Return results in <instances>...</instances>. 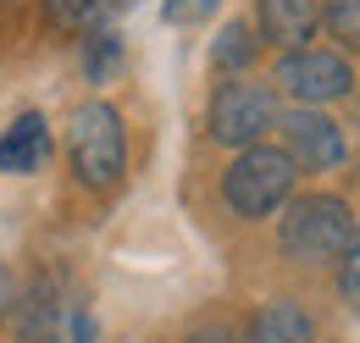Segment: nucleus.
Listing matches in <instances>:
<instances>
[{"label":"nucleus","instance_id":"obj_1","mask_svg":"<svg viewBox=\"0 0 360 343\" xmlns=\"http://www.w3.org/2000/svg\"><path fill=\"white\" fill-rule=\"evenodd\" d=\"M67 161L84 188H117L128 172V128L111 100H84L67 117Z\"/></svg>","mask_w":360,"mask_h":343},{"label":"nucleus","instance_id":"obj_2","mask_svg":"<svg viewBox=\"0 0 360 343\" xmlns=\"http://www.w3.org/2000/svg\"><path fill=\"white\" fill-rule=\"evenodd\" d=\"M355 238V211L338 194H305L288 200L283 221H277V250L300 266H327L344 255V244Z\"/></svg>","mask_w":360,"mask_h":343},{"label":"nucleus","instance_id":"obj_3","mask_svg":"<svg viewBox=\"0 0 360 343\" xmlns=\"http://www.w3.org/2000/svg\"><path fill=\"white\" fill-rule=\"evenodd\" d=\"M294 161L277 150V144H250L233 155V167L222 172V205L238 221H261V216H277L288 200H294Z\"/></svg>","mask_w":360,"mask_h":343},{"label":"nucleus","instance_id":"obj_4","mask_svg":"<svg viewBox=\"0 0 360 343\" xmlns=\"http://www.w3.org/2000/svg\"><path fill=\"white\" fill-rule=\"evenodd\" d=\"M283 122V105H277V89L255 84V78H227L211 94V111H205V133L227 144V150H250V144H266V133Z\"/></svg>","mask_w":360,"mask_h":343},{"label":"nucleus","instance_id":"obj_5","mask_svg":"<svg viewBox=\"0 0 360 343\" xmlns=\"http://www.w3.org/2000/svg\"><path fill=\"white\" fill-rule=\"evenodd\" d=\"M277 94H288L294 105H333V100H349L355 94V67L338 56V50H316V44H300V50H283L277 61Z\"/></svg>","mask_w":360,"mask_h":343},{"label":"nucleus","instance_id":"obj_6","mask_svg":"<svg viewBox=\"0 0 360 343\" xmlns=\"http://www.w3.org/2000/svg\"><path fill=\"white\" fill-rule=\"evenodd\" d=\"M277 128H283V155L294 161V172H333L344 155H349L344 128H338L327 111H316V105L288 111Z\"/></svg>","mask_w":360,"mask_h":343},{"label":"nucleus","instance_id":"obj_7","mask_svg":"<svg viewBox=\"0 0 360 343\" xmlns=\"http://www.w3.org/2000/svg\"><path fill=\"white\" fill-rule=\"evenodd\" d=\"M321 28V0H255V34L261 44L277 50H300Z\"/></svg>","mask_w":360,"mask_h":343},{"label":"nucleus","instance_id":"obj_8","mask_svg":"<svg viewBox=\"0 0 360 343\" xmlns=\"http://www.w3.org/2000/svg\"><path fill=\"white\" fill-rule=\"evenodd\" d=\"M11 321H17V343H61L67 310H61V294H56V277L50 271H39L28 288H17Z\"/></svg>","mask_w":360,"mask_h":343},{"label":"nucleus","instance_id":"obj_9","mask_svg":"<svg viewBox=\"0 0 360 343\" xmlns=\"http://www.w3.org/2000/svg\"><path fill=\"white\" fill-rule=\"evenodd\" d=\"M50 161V128L39 111H22L11 128L0 133V172H11V177H28V172H39Z\"/></svg>","mask_w":360,"mask_h":343},{"label":"nucleus","instance_id":"obj_10","mask_svg":"<svg viewBox=\"0 0 360 343\" xmlns=\"http://www.w3.org/2000/svg\"><path fill=\"white\" fill-rule=\"evenodd\" d=\"M244 343H316V321L300 299H271L255 310Z\"/></svg>","mask_w":360,"mask_h":343},{"label":"nucleus","instance_id":"obj_11","mask_svg":"<svg viewBox=\"0 0 360 343\" xmlns=\"http://www.w3.org/2000/svg\"><path fill=\"white\" fill-rule=\"evenodd\" d=\"M128 0H45V22L56 34H94L105 28Z\"/></svg>","mask_w":360,"mask_h":343},{"label":"nucleus","instance_id":"obj_12","mask_svg":"<svg viewBox=\"0 0 360 343\" xmlns=\"http://www.w3.org/2000/svg\"><path fill=\"white\" fill-rule=\"evenodd\" d=\"M255 56H261L255 22H227L222 34H217V44H211V61H217V72H227V78H244L255 67Z\"/></svg>","mask_w":360,"mask_h":343},{"label":"nucleus","instance_id":"obj_13","mask_svg":"<svg viewBox=\"0 0 360 343\" xmlns=\"http://www.w3.org/2000/svg\"><path fill=\"white\" fill-rule=\"evenodd\" d=\"M117 61H122V39L105 34V28H94L89 39H84V72H89V84H105L117 72Z\"/></svg>","mask_w":360,"mask_h":343},{"label":"nucleus","instance_id":"obj_14","mask_svg":"<svg viewBox=\"0 0 360 343\" xmlns=\"http://www.w3.org/2000/svg\"><path fill=\"white\" fill-rule=\"evenodd\" d=\"M321 28L338 44L360 50V0H321Z\"/></svg>","mask_w":360,"mask_h":343},{"label":"nucleus","instance_id":"obj_15","mask_svg":"<svg viewBox=\"0 0 360 343\" xmlns=\"http://www.w3.org/2000/svg\"><path fill=\"white\" fill-rule=\"evenodd\" d=\"M338 294L360 310V227H355V238L344 244V255H338Z\"/></svg>","mask_w":360,"mask_h":343},{"label":"nucleus","instance_id":"obj_16","mask_svg":"<svg viewBox=\"0 0 360 343\" xmlns=\"http://www.w3.org/2000/svg\"><path fill=\"white\" fill-rule=\"evenodd\" d=\"M211 11H217V0H167V22H200Z\"/></svg>","mask_w":360,"mask_h":343},{"label":"nucleus","instance_id":"obj_17","mask_svg":"<svg viewBox=\"0 0 360 343\" xmlns=\"http://www.w3.org/2000/svg\"><path fill=\"white\" fill-rule=\"evenodd\" d=\"M11 310H17V277H11V266L0 260V321H11Z\"/></svg>","mask_w":360,"mask_h":343},{"label":"nucleus","instance_id":"obj_18","mask_svg":"<svg viewBox=\"0 0 360 343\" xmlns=\"http://www.w3.org/2000/svg\"><path fill=\"white\" fill-rule=\"evenodd\" d=\"M188 343H238V338H233L227 327H205V332H194Z\"/></svg>","mask_w":360,"mask_h":343}]
</instances>
